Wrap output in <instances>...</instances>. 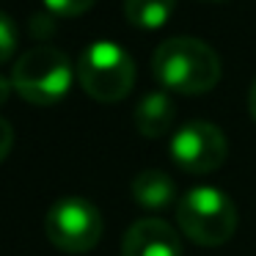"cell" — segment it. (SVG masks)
I'll return each mask as SVG.
<instances>
[{
    "label": "cell",
    "instance_id": "4",
    "mask_svg": "<svg viewBox=\"0 0 256 256\" xmlns=\"http://www.w3.org/2000/svg\"><path fill=\"white\" fill-rule=\"evenodd\" d=\"M78 83L91 100L118 102L135 86V61L116 42H94L78 58Z\"/></svg>",
    "mask_w": 256,
    "mask_h": 256
},
{
    "label": "cell",
    "instance_id": "8",
    "mask_svg": "<svg viewBox=\"0 0 256 256\" xmlns=\"http://www.w3.org/2000/svg\"><path fill=\"white\" fill-rule=\"evenodd\" d=\"M176 105L166 91H152L135 105V130L144 138H162L174 127Z\"/></svg>",
    "mask_w": 256,
    "mask_h": 256
},
{
    "label": "cell",
    "instance_id": "16",
    "mask_svg": "<svg viewBox=\"0 0 256 256\" xmlns=\"http://www.w3.org/2000/svg\"><path fill=\"white\" fill-rule=\"evenodd\" d=\"M206 3H223V0H206Z\"/></svg>",
    "mask_w": 256,
    "mask_h": 256
},
{
    "label": "cell",
    "instance_id": "13",
    "mask_svg": "<svg viewBox=\"0 0 256 256\" xmlns=\"http://www.w3.org/2000/svg\"><path fill=\"white\" fill-rule=\"evenodd\" d=\"M12 146H14V130H12V124H8L6 118H0V162L8 157Z\"/></svg>",
    "mask_w": 256,
    "mask_h": 256
},
{
    "label": "cell",
    "instance_id": "6",
    "mask_svg": "<svg viewBox=\"0 0 256 256\" xmlns=\"http://www.w3.org/2000/svg\"><path fill=\"white\" fill-rule=\"evenodd\" d=\"M228 140L212 122H188L171 138V160L188 174H212L223 166Z\"/></svg>",
    "mask_w": 256,
    "mask_h": 256
},
{
    "label": "cell",
    "instance_id": "9",
    "mask_svg": "<svg viewBox=\"0 0 256 256\" xmlns=\"http://www.w3.org/2000/svg\"><path fill=\"white\" fill-rule=\"evenodd\" d=\"M174 196H176L174 179L160 168H146L132 179V198L144 210H152V212L166 210L174 201Z\"/></svg>",
    "mask_w": 256,
    "mask_h": 256
},
{
    "label": "cell",
    "instance_id": "3",
    "mask_svg": "<svg viewBox=\"0 0 256 256\" xmlns=\"http://www.w3.org/2000/svg\"><path fill=\"white\" fill-rule=\"evenodd\" d=\"M176 223L190 242L215 248L237 232V206L218 188H190L176 206Z\"/></svg>",
    "mask_w": 256,
    "mask_h": 256
},
{
    "label": "cell",
    "instance_id": "1",
    "mask_svg": "<svg viewBox=\"0 0 256 256\" xmlns=\"http://www.w3.org/2000/svg\"><path fill=\"white\" fill-rule=\"evenodd\" d=\"M152 72L162 88L174 94H206L220 80V58L206 42L196 36H171L157 44L152 56Z\"/></svg>",
    "mask_w": 256,
    "mask_h": 256
},
{
    "label": "cell",
    "instance_id": "11",
    "mask_svg": "<svg viewBox=\"0 0 256 256\" xmlns=\"http://www.w3.org/2000/svg\"><path fill=\"white\" fill-rule=\"evenodd\" d=\"M20 44V30L14 25V20L6 12H0V64H8L17 52Z\"/></svg>",
    "mask_w": 256,
    "mask_h": 256
},
{
    "label": "cell",
    "instance_id": "5",
    "mask_svg": "<svg viewBox=\"0 0 256 256\" xmlns=\"http://www.w3.org/2000/svg\"><path fill=\"white\" fill-rule=\"evenodd\" d=\"M44 232L64 254H86L102 240V215L91 201L64 196L47 210Z\"/></svg>",
    "mask_w": 256,
    "mask_h": 256
},
{
    "label": "cell",
    "instance_id": "14",
    "mask_svg": "<svg viewBox=\"0 0 256 256\" xmlns=\"http://www.w3.org/2000/svg\"><path fill=\"white\" fill-rule=\"evenodd\" d=\"M12 91H14V83H12L8 78H3V74H0V108H3V105L8 102Z\"/></svg>",
    "mask_w": 256,
    "mask_h": 256
},
{
    "label": "cell",
    "instance_id": "12",
    "mask_svg": "<svg viewBox=\"0 0 256 256\" xmlns=\"http://www.w3.org/2000/svg\"><path fill=\"white\" fill-rule=\"evenodd\" d=\"M96 0H44V8L56 17H80L86 14Z\"/></svg>",
    "mask_w": 256,
    "mask_h": 256
},
{
    "label": "cell",
    "instance_id": "10",
    "mask_svg": "<svg viewBox=\"0 0 256 256\" xmlns=\"http://www.w3.org/2000/svg\"><path fill=\"white\" fill-rule=\"evenodd\" d=\"M176 0H124V17L132 28L160 30L171 20Z\"/></svg>",
    "mask_w": 256,
    "mask_h": 256
},
{
    "label": "cell",
    "instance_id": "2",
    "mask_svg": "<svg viewBox=\"0 0 256 256\" xmlns=\"http://www.w3.org/2000/svg\"><path fill=\"white\" fill-rule=\"evenodd\" d=\"M74 74L78 72L72 69V61L66 58V52H61L58 47L42 44L17 58L12 69V83L14 91L28 105L50 108L58 105L69 94Z\"/></svg>",
    "mask_w": 256,
    "mask_h": 256
},
{
    "label": "cell",
    "instance_id": "15",
    "mask_svg": "<svg viewBox=\"0 0 256 256\" xmlns=\"http://www.w3.org/2000/svg\"><path fill=\"white\" fill-rule=\"evenodd\" d=\"M248 113H250V118L256 122V80L250 83V91H248Z\"/></svg>",
    "mask_w": 256,
    "mask_h": 256
},
{
    "label": "cell",
    "instance_id": "7",
    "mask_svg": "<svg viewBox=\"0 0 256 256\" xmlns=\"http://www.w3.org/2000/svg\"><path fill=\"white\" fill-rule=\"evenodd\" d=\"M122 256H182V240L162 218H140L124 234Z\"/></svg>",
    "mask_w": 256,
    "mask_h": 256
}]
</instances>
